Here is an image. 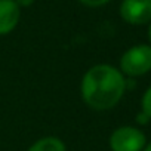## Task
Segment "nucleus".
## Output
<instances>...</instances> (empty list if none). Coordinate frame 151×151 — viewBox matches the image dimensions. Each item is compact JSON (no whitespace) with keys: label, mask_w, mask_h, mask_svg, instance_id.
<instances>
[{"label":"nucleus","mask_w":151,"mask_h":151,"mask_svg":"<svg viewBox=\"0 0 151 151\" xmlns=\"http://www.w3.org/2000/svg\"><path fill=\"white\" fill-rule=\"evenodd\" d=\"M127 89V80L122 71L110 64H96L86 70L80 82L82 101L95 111L114 108Z\"/></svg>","instance_id":"f257e3e1"},{"label":"nucleus","mask_w":151,"mask_h":151,"mask_svg":"<svg viewBox=\"0 0 151 151\" xmlns=\"http://www.w3.org/2000/svg\"><path fill=\"white\" fill-rule=\"evenodd\" d=\"M119 70L124 77H141L151 71V46L139 43L123 52L119 61Z\"/></svg>","instance_id":"f03ea898"},{"label":"nucleus","mask_w":151,"mask_h":151,"mask_svg":"<svg viewBox=\"0 0 151 151\" xmlns=\"http://www.w3.org/2000/svg\"><path fill=\"white\" fill-rule=\"evenodd\" d=\"M108 145L111 151H144L147 136L136 126H119L111 132Z\"/></svg>","instance_id":"7ed1b4c3"},{"label":"nucleus","mask_w":151,"mask_h":151,"mask_svg":"<svg viewBox=\"0 0 151 151\" xmlns=\"http://www.w3.org/2000/svg\"><path fill=\"white\" fill-rule=\"evenodd\" d=\"M120 17L130 25H145L151 22V0H123Z\"/></svg>","instance_id":"20e7f679"},{"label":"nucleus","mask_w":151,"mask_h":151,"mask_svg":"<svg viewBox=\"0 0 151 151\" xmlns=\"http://www.w3.org/2000/svg\"><path fill=\"white\" fill-rule=\"evenodd\" d=\"M21 19V8L15 0H0V36L11 34Z\"/></svg>","instance_id":"39448f33"},{"label":"nucleus","mask_w":151,"mask_h":151,"mask_svg":"<svg viewBox=\"0 0 151 151\" xmlns=\"http://www.w3.org/2000/svg\"><path fill=\"white\" fill-rule=\"evenodd\" d=\"M27 151H67V145L58 136H43L34 141Z\"/></svg>","instance_id":"423d86ee"},{"label":"nucleus","mask_w":151,"mask_h":151,"mask_svg":"<svg viewBox=\"0 0 151 151\" xmlns=\"http://www.w3.org/2000/svg\"><path fill=\"white\" fill-rule=\"evenodd\" d=\"M141 111L151 119V86L144 92L141 98Z\"/></svg>","instance_id":"0eeeda50"},{"label":"nucleus","mask_w":151,"mask_h":151,"mask_svg":"<svg viewBox=\"0 0 151 151\" xmlns=\"http://www.w3.org/2000/svg\"><path fill=\"white\" fill-rule=\"evenodd\" d=\"M79 2L88 8H101V6L108 5L111 0H79Z\"/></svg>","instance_id":"6e6552de"},{"label":"nucleus","mask_w":151,"mask_h":151,"mask_svg":"<svg viewBox=\"0 0 151 151\" xmlns=\"http://www.w3.org/2000/svg\"><path fill=\"white\" fill-rule=\"evenodd\" d=\"M150 120H151V119H150V117H148L147 114H144L142 111H141V113L138 114V117H136V122H138L139 124H147V123H148Z\"/></svg>","instance_id":"1a4fd4ad"},{"label":"nucleus","mask_w":151,"mask_h":151,"mask_svg":"<svg viewBox=\"0 0 151 151\" xmlns=\"http://www.w3.org/2000/svg\"><path fill=\"white\" fill-rule=\"evenodd\" d=\"M15 3H17L19 8H30V6L34 3V0H15Z\"/></svg>","instance_id":"9d476101"},{"label":"nucleus","mask_w":151,"mask_h":151,"mask_svg":"<svg viewBox=\"0 0 151 151\" xmlns=\"http://www.w3.org/2000/svg\"><path fill=\"white\" fill-rule=\"evenodd\" d=\"M148 45L151 46V22L148 24Z\"/></svg>","instance_id":"9b49d317"},{"label":"nucleus","mask_w":151,"mask_h":151,"mask_svg":"<svg viewBox=\"0 0 151 151\" xmlns=\"http://www.w3.org/2000/svg\"><path fill=\"white\" fill-rule=\"evenodd\" d=\"M144 151H151V142H147V145H145Z\"/></svg>","instance_id":"f8f14e48"}]
</instances>
